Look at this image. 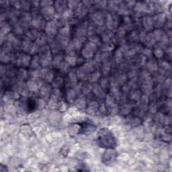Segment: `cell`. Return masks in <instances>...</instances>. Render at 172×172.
Here are the masks:
<instances>
[{"label": "cell", "instance_id": "1", "mask_svg": "<svg viewBox=\"0 0 172 172\" xmlns=\"http://www.w3.org/2000/svg\"><path fill=\"white\" fill-rule=\"evenodd\" d=\"M112 134L108 129L103 128L100 130L99 132L100 136V141L102 145L105 147H111L115 145V140L113 137L111 135Z\"/></svg>", "mask_w": 172, "mask_h": 172}, {"label": "cell", "instance_id": "2", "mask_svg": "<svg viewBox=\"0 0 172 172\" xmlns=\"http://www.w3.org/2000/svg\"><path fill=\"white\" fill-rule=\"evenodd\" d=\"M97 50V45L94 44V42L89 41L86 44L85 47L82 49V57L87 59H90L91 58L94 57V53Z\"/></svg>", "mask_w": 172, "mask_h": 172}, {"label": "cell", "instance_id": "3", "mask_svg": "<svg viewBox=\"0 0 172 172\" xmlns=\"http://www.w3.org/2000/svg\"><path fill=\"white\" fill-rule=\"evenodd\" d=\"M44 29L46 35L48 36V38H53L57 33V26L53 21L46 22Z\"/></svg>", "mask_w": 172, "mask_h": 172}, {"label": "cell", "instance_id": "4", "mask_svg": "<svg viewBox=\"0 0 172 172\" xmlns=\"http://www.w3.org/2000/svg\"><path fill=\"white\" fill-rule=\"evenodd\" d=\"M40 14L46 20H51L53 19L54 17L55 16V9L53 5H50V6L42 7L41 11H40Z\"/></svg>", "mask_w": 172, "mask_h": 172}, {"label": "cell", "instance_id": "5", "mask_svg": "<svg viewBox=\"0 0 172 172\" xmlns=\"http://www.w3.org/2000/svg\"><path fill=\"white\" fill-rule=\"evenodd\" d=\"M153 25L155 28H161L166 22V15L163 13H158L153 18Z\"/></svg>", "mask_w": 172, "mask_h": 172}, {"label": "cell", "instance_id": "6", "mask_svg": "<svg viewBox=\"0 0 172 172\" xmlns=\"http://www.w3.org/2000/svg\"><path fill=\"white\" fill-rule=\"evenodd\" d=\"M116 155V153L115 150L108 149L104 153L103 155V161L104 163H106L107 164L110 163L114 161Z\"/></svg>", "mask_w": 172, "mask_h": 172}, {"label": "cell", "instance_id": "7", "mask_svg": "<svg viewBox=\"0 0 172 172\" xmlns=\"http://www.w3.org/2000/svg\"><path fill=\"white\" fill-rule=\"evenodd\" d=\"M88 9V7H87L84 4H83L82 2H80L77 8L75 9V15H76V17L79 18H84L85 15L87 14Z\"/></svg>", "mask_w": 172, "mask_h": 172}, {"label": "cell", "instance_id": "8", "mask_svg": "<svg viewBox=\"0 0 172 172\" xmlns=\"http://www.w3.org/2000/svg\"><path fill=\"white\" fill-rule=\"evenodd\" d=\"M40 76L42 77V78L44 80H45L47 82H53L54 79L53 72L50 69L46 68L40 70Z\"/></svg>", "mask_w": 172, "mask_h": 172}, {"label": "cell", "instance_id": "9", "mask_svg": "<svg viewBox=\"0 0 172 172\" xmlns=\"http://www.w3.org/2000/svg\"><path fill=\"white\" fill-rule=\"evenodd\" d=\"M67 1H57L54 2V7L58 13H63L67 9Z\"/></svg>", "mask_w": 172, "mask_h": 172}, {"label": "cell", "instance_id": "10", "mask_svg": "<svg viewBox=\"0 0 172 172\" xmlns=\"http://www.w3.org/2000/svg\"><path fill=\"white\" fill-rule=\"evenodd\" d=\"M104 15L103 13L100 11L95 12L92 15V20L96 24H98L99 26H102L104 22Z\"/></svg>", "mask_w": 172, "mask_h": 172}, {"label": "cell", "instance_id": "11", "mask_svg": "<svg viewBox=\"0 0 172 172\" xmlns=\"http://www.w3.org/2000/svg\"><path fill=\"white\" fill-rule=\"evenodd\" d=\"M27 88L29 90L31 91H35L39 88L40 86H41V82L40 80H38L36 78H34V80H30L26 84Z\"/></svg>", "mask_w": 172, "mask_h": 172}, {"label": "cell", "instance_id": "12", "mask_svg": "<svg viewBox=\"0 0 172 172\" xmlns=\"http://www.w3.org/2000/svg\"><path fill=\"white\" fill-rule=\"evenodd\" d=\"M143 25L147 31L151 30L154 26L153 18H151L149 16L144 17L143 19Z\"/></svg>", "mask_w": 172, "mask_h": 172}, {"label": "cell", "instance_id": "13", "mask_svg": "<svg viewBox=\"0 0 172 172\" xmlns=\"http://www.w3.org/2000/svg\"><path fill=\"white\" fill-rule=\"evenodd\" d=\"M32 20V16H31L30 13L25 12L23 13L21 15V24L24 27L28 26L29 24H31Z\"/></svg>", "mask_w": 172, "mask_h": 172}, {"label": "cell", "instance_id": "14", "mask_svg": "<svg viewBox=\"0 0 172 172\" xmlns=\"http://www.w3.org/2000/svg\"><path fill=\"white\" fill-rule=\"evenodd\" d=\"M92 90L94 94L99 98H104L105 96V92H104V89L102 88L100 85H94V87H92Z\"/></svg>", "mask_w": 172, "mask_h": 172}, {"label": "cell", "instance_id": "15", "mask_svg": "<svg viewBox=\"0 0 172 172\" xmlns=\"http://www.w3.org/2000/svg\"><path fill=\"white\" fill-rule=\"evenodd\" d=\"M98 104L96 101H92L87 108V112L90 114H94L98 110Z\"/></svg>", "mask_w": 172, "mask_h": 172}, {"label": "cell", "instance_id": "16", "mask_svg": "<svg viewBox=\"0 0 172 172\" xmlns=\"http://www.w3.org/2000/svg\"><path fill=\"white\" fill-rule=\"evenodd\" d=\"M32 44V42H31V40L29 38L26 37V38H24L22 40L21 49H22L24 52H28V53H29Z\"/></svg>", "mask_w": 172, "mask_h": 172}, {"label": "cell", "instance_id": "17", "mask_svg": "<svg viewBox=\"0 0 172 172\" xmlns=\"http://www.w3.org/2000/svg\"><path fill=\"white\" fill-rule=\"evenodd\" d=\"M47 36L45 34H44L43 32H40L38 38L36 39V43L39 46H42L46 43V41H47Z\"/></svg>", "mask_w": 172, "mask_h": 172}, {"label": "cell", "instance_id": "18", "mask_svg": "<svg viewBox=\"0 0 172 172\" xmlns=\"http://www.w3.org/2000/svg\"><path fill=\"white\" fill-rule=\"evenodd\" d=\"M40 32H38V30L36 29H32V30L28 31L26 32V37L29 38L30 40H36L38 38V35H39Z\"/></svg>", "mask_w": 172, "mask_h": 172}, {"label": "cell", "instance_id": "19", "mask_svg": "<svg viewBox=\"0 0 172 172\" xmlns=\"http://www.w3.org/2000/svg\"><path fill=\"white\" fill-rule=\"evenodd\" d=\"M155 42V39L153 34L151 33L147 34L145 40L144 41L145 44H146L147 47H151V46L154 45Z\"/></svg>", "mask_w": 172, "mask_h": 172}, {"label": "cell", "instance_id": "20", "mask_svg": "<svg viewBox=\"0 0 172 172\" xmlns=\"http://www.w3.org/2000/svg\"><path fill=\"white\" fill-rule=\"evenodd\" d=\"M62 63H63V55L59 53L58 55H55L53 61H52L53 66L55 67H57V68H59Z\"/></svg>", "mask_w": 172, "mask_h": 172}, {"label": "cell", "instance_id": "21", "mask_svg": "<svg viewBox=\"0 0 172 172\" xmlns=\"http://www.w3.org/2000/svg\"><path fill=\"white\" fill-rule=\"evenodd\" d=\"M31 57L29 55L27 54H22V57H21V65L23 67L28 66L29 64L30 63Z\"/></svg>", "mask_w": 172, "mask_h": 172}, {"label": "cell", "instance_id": "22", "mask_svg": "<svg viewBox=\"0 0 172 172\" xmlns=\"http://www.w3.org/2000/svg\"><path fill=\"white\" fill-rule=\"evenodd\" d=\"M40 64V60L39 58V56H34L33 59L30 62V67L31 68L33 69H38L39 68Z\"/></svg>", "mask_w": 172, "mask_h": 172}, {"label": "cell", "instance_id": "23", "mask_svg": "<svg viewBox=\"0 0 172 172\" xmlns=\"http://www.w3.org/2000/svg\"><path fill=\"white\" fill-rule=\"evenodd\" d=\"M77 94L75 93L74 90H69L67 92V100L69 103H73L75 100Z\"/></svg>", "mask_w": 172, "mask_h": 172}, {"label": "cell", "instance_id": "24", "mask_svg": "<svg viewBox=\"0 0 172 172\" xmlns=\"http://www.w3.org/2000/svg\"><path fill=\"white\" fill-rule=\"evenodd\" d=\"M100 73L99 71H94V72H93L92 73H91L90 75H88V80L90 81V83H94L97 82V81L99 80L100 77Z\"/></svg>", "mask_w": 172, "mask_h": 172}, {"label": "cell", "instance_id": "25", "mask_svg": "<svg viewBox=\"0 0 172 172\" xmlns=\"http://www.w3.org/2000/svg\"><path fill=\"white\" fill-rule=\"evenodd\" d=\"M75 105L77 106V108L83 109L86 106V100L84 98H80L78 99L75 100Z\"/></svg>", "mask_w": 172, "mask_h": 172}, {"label": "cell", "instance_id": "26", "mask_svg": "<svg viewBox=\"0 0 172 172\" xmlns=\"http://www.w3.org/2000/svg\"><path fill=\"white\" fill-rule=\"evenodd\" d=\"M48 86H42L40 92V96H42V98H45L49 96V92L51 90V88Z\"/></svg>", "mask_w": 172, "mask_h": 172}, {"label": "cell", "instance_id": "27", "mask_svg": "<svg viewBox=\"0 0 172 172\" xmlns=\"http://www.w3.org/2000/svg\"><path fill=\"white\" fill-rule=\"evenodd\" d=\"M10 26H9V25L7 24V23L3 22H1V35H7L9 32V31H10Z\"/></svg>", "mask_w": 172, "mask_h": 172}, {"label": "cell", "instance_id": "28", "mask_svg": "<svg viewBox=\"0 0 172 172\" xmlns=\"http://www.w3.org/2000/svg\"><path fill=\"white\" fill-rule=\"evenodd\" d=\"M114 46L112 42H104L102 46V51H103L104 52H110L114 49Z\"/></svg>", "mask_w": 172, "mask_h": 172}, {"label": "cell", "instance_id": "29", "mask_svg": "<svg viewBox=\"0 0 172 172\" xmlns=\"http://www.w3.org/2000/svg\"><path fill=\"white\" fill-rule=\"evenodd\" d=\"M147 68L149 71L151 72H155V71H157V63L154 61V60L151 59L147 63Z\"/></svg>", "mask_w": 172, "mask_h": 172}, {"label": "cell", "instance_id": "30", "mask_svg": "<svg viewBox=\"0 0 172 172\" xmlns=\"http://www.w3.org/2000/svg\"><path fill=\"white\" fill-rule=\"evenodd\" d=\"M77 77L76 73L73 72V71H71V73H69L68 76V81L71 86H75V84H76V82H77Z\"/></svg>", "mask_w": 172, "mask_h": 172}, {"label": "cell", "instance_id": "31", "mask_svg": "<svg viewBox=\"0 0 172 172\" xmlns=\"http://www.w3.org/2000/svg\"><path fill=\"white\" fill-rule=\"evenodd\" d=\"M77 58L75 56H71V55H68L66 57V61L68 63L69 66H75L77 64Z\"/></svg>", "mask_w": 172, "mask_h": 172}, {"label": "cell", "instance_id": "32", "mask_svg": "<svg viewBox=\"0 0 172 172\" xmlns=\"http://www.w3.org/2000/svg\"><path fill=\"white\" fill-rule=\"evenodd\" d=\"M73 15V10H71L70 9H67L64 12L62 13V17H63V18L64 19L65 21L69 20H71V18H72Z\"/></svg>", "mask_w": 172, "mask_h": 172}, {"label": "cell", "instance_id": "33", "mask_svg": "<svg viewBox=\"0 0 172 172\" xmlns=\"http://www.w3.org/2000/svg\"><path fill=\"white\" fill-rule=\"evenodd\" d=\"M52 84H53V87L57 89H59L63 84V78H61V77H57V78L53 79Z\"/></svg>", "mask_w": 172, "mask_h": 172}, {"label": "cell", "instance_id": "34", "mask_svg": "<svg viewBox=\"0 0 172 172\" xmlns=\"http://www.w3.org/2000/svg\"><path fill=\"white\" fill-rule=\"evenodd\" d=\"M80 131H81V126L79 124L72 125V126L69 128V133H70L71 135H75L80 132Z\"/></svg>", "mask_w": 172, "mask_h": 172}, {"label": "cell", "instance_id": "35", "mask_svg": "<svg viewBox=\"0 0 172 172\" xmlns=\"http://www.w3.org/2000/svg\"><path fill=\"white\" fill-rule=\"evenodd\" d=\"M110 68H111V65L110 63H109V62H104L103 66L102 67V73H103L104 75H106L107 74H108L110 72Z\"/></svg>", "mask_w": 172, "mask_h": 172}, {"label": "cell", "instance_id": "36", "mask_svg": "<svg viewBox=\"0 0 172 172\" xmlns=\"http://www.w3.org/2000/svg\"><path fill=\"white\" fill-rule=\"evenodd\" d=\"M24 26L21 23H17L14 27V32L16 34H21L24 32Z\"/></svg>", "mask_w": 172, "mask_h": 172}, {"label": "cell", "instance_id": "37", "mask_svg": "<svg viewBox=\"0 0 172 172\" xmlns=\"http://www.w3.org/2000/svg\"><path fill=\"white\" fill-rule=\"evenodd\" d=\"M39 46L38 45L36 42L32 44V46H31L30 51H29V54H31V55H35L37 53L39 52Z\"/></svg>", "mask_w": 172, "mask_h": 172}, {"label": "cell", "instance_id": "38", "mask_svg": "<svg viewBox=\"0 0 172 172\" xmlns=\"http://www.w3.org/2000/svg\"><path fill=\"white\" fill-rule=\"evenodd\" d=\"M32 6L31 5V2L27 1H21V7L20 8L23 9L24 11H28L30 9V7Z\"/></svg>", "mask_w": 172, "mask_h": 172}, {"label": "cell", "instance_id": "39", "mask_svg": "<svg viewBox=\"0 0 172 172\" xmlns=\"http://www.w3.org/2000/svg\"><path fill=\"white\" fill-rule=\"evenodd\" d=\"M92 90V86L90 84H85L82 85V92L84 94H89Z\"/></svg>", "mask_w": 172, "mask_h": 172}, {"label": "cell", "instance_id": "40", "mask_svg": "<svg viewBox=\"0 0 172 172\" xmlns=\"http://www.w3.org/2000/svg\"><path fill=\"white\" fill-rule=\"evenodd\" d=\"M80 3V1H67V6H68L69 9L72 10L73 9H76Z\"/></svg>", "mask_w": 172, "mask_h": 172}, {"label": "cell", "instance_id": "41", "mask_svg": "<svg viewBox=\"0 0 172 172\" xmlns=\"http://www.w3.org/2000/svg\"><path fill=\"white\" fill-rule=\"evenodd\" d=\"M69 67L70 66L68 65V63H67V62L64 61L61 63V65H60L59 69H60V71H61V73H66L67 71H68Z\"/></svg>", "mask_w": 172, "mask_h": 172}, {"label": "cell", "instance_id": "42", "mask_svg": "<svg viewBox=\"0 0 172 172\" xmlns=\"http://www.w3.org/2000/svg\"><path fill=\"white\" fill-rule=\"evenodd\" d=\"M18 77L21 81H23L27 77V71L24 69H20L18 73Z\"/></svg>", "mask_w": 172, "mask_h": 172}, {"label": "cell", "instance_id": "43", "mask_svg": "<svg viewBox=\"0 0 172 172\" xmlns=\"http://www.w3.org/2000/svg\"><path fill=\"white\" fill-rule=\"evenodd\" d=\"M115 61L116 63H120L122 61V53L120 50H118L115 53Z\"/></svg>", "mask_w": 172, "mask_h": 172}, {"label": "cell", "instance_id": "44", "mask_svg": "<svg viewBox=\"0 0 172 172\" xmlns=\"http://www.w3.org/2000/svg\"><path fill=\"white\" fill-rule=\"evenodd\" d=\"M154 54L157 59H161L163 56V51L160 47L157 48V49L154 51Z\"/></svg>", "mask_w": 172, "mask_h": 172}, {"label": "cell", "instance_id": "45", "mask_svg": "<svg viewBox=\"0 0 172 172\" xmlns=\"http://www.w3.org/2000/svg\"><path fill=\"white\" fill-rule=\"evenodd\" d=\"M139 91L135 90L133 93H131V99L133 100H139L141 98V95L139 94Z\"/></svg>", "mask_w": 172, "mask_h": 172}, {"label": "cell", "instance_id": "46", "mask_svg": "<svg viewBox=\"0 0 172 172\" xmlns=\"http://www.w3.org/2000/svg\"><path fill=\"white\" fill-rule=\"evenodd\" d=\"M22 42L20 39H18V38H15V41L13 42V47L15 49H21V46H22Z\"/></svg>", "mask_w": 172, "mask_h": 172}, {"label": "cell", "instance_id": "47", "mask_svg": "<svg viewBox=\"0 0 172 172\" xmlns=\"http://www.w3.org/2000/svg\"><path fill=\"white\" fill-rule=\"evenodd\" d=\"M139 39V35L137 33V32H132L130 34V40L131 42H136Z\"/></svg>", "mask_w": 172, "mask_h": 172}, {"label": "cell", "instance_id": "48", "mask_svg": "<svg viewBox=\"0 0 172 172\" xmlns=\"http://www.w3.org/2000/svg\"><path fill=\"white\" fill-rule=\"evenodd\" d=\"M96 5L98 7H100V8H105V7L107 6V4H108V2L107 1H96Z\"/></svg>", "mask_w": 172, "mask_h": 172}, {"label": "cell", "instance_id": "49", "mask_svg": "<svg viewBox=\"0 0 172 172\" xmlns=\"http://www.w3.org/2000/svg\"><path fill=\"white\" fill-rule=\"evenodd\" d=\"M53 4H54V2L52 1H42L40 3V5L42 7L50 6V5H52Z\"/></svg>", "mask_w": 172, "mask_h": 172}, {"label": "cell", "instance_id": "50", "mask_svg": "<svg viewBox=\"0 0 172 172\" xmlns=\"http://www.w3.org/2000/svg\"><path fill=\"white\" fill-rule=\"evenodd\" d=\"M100 86H101V87L104 89H104L107 88L108 87V80L106 78L102 79L101 82H100Z\"/></svg>", "mask_w": 172, "mask_h": 172}, {"label": "cell", "instance_id": "51", "mask_svg": "<svg viewBox=\"0 0 172 172\" xmlns=\"http://www.w3.org/2000/svg\"><path fill=\"white\" fill-rule=\"evenodd\" d=\"M10 5H12L15 9H20L21 7V1H10Z\"/></svg>", "mask_w": 172, "mask_h": 172}]
</instances>
